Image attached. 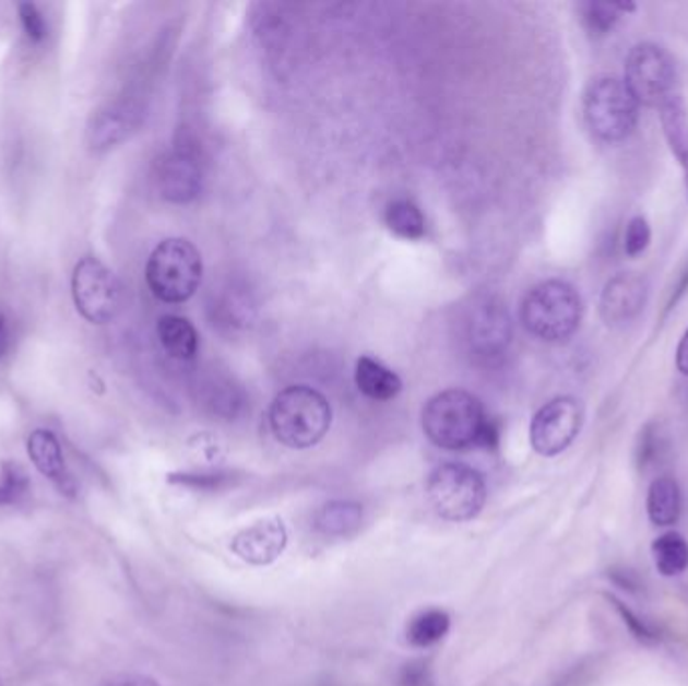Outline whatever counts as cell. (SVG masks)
I'll return each instance as SVG.
<instances>
[{"label":"cell","mask_w":688,"mask_h":686,"mask_svg":"<svg viewBox=\"0 0 688 686\" xmlns=\"http://www.w3.org/2000/svg\"><path fill=\"white\" fill-rule=\"evenodd\" d=\"M423 431L434 446L449 451L472 447H496L499 429L485 413L477 397L461 389H447L435 394L420 415Z\"/></svg>","instance_id":"obj_1"},{"label":"cell","mask_w":688,"mask_h":686,"mask_svg":"<svg viewBox=\"0 0 688 686\" xmlns=\"http://www.w3.org/2000/svg\"><path fill=\"white\" fill-rule=\"evenodd\" d=\"M268 421L276 441L290 449H308L324 439L331 429L329 399L312 387L293 385L274 397Z\"/></svg>","instance_id":"obj_2"},{"label":"cell","mask_w":688,"mask_h":686,"mask_svg":"<svg viewBox=\"0 0 688 686\" xmlns=\"http://www.w3.org/2000/svg\"><path fill=\"white\" fill-rule=\"evenodd\" d=\"M584 315L582 296L564 280H546L523 298L520 317L535 339L546 343L568 341L578 331Z\"/></svg>","instance_id":"obj_3"},{"label":"cell","mask_w":688,"mask_h":686,"mask_svg":"<svg viewBox=\"0 0 688 686\" xmlns=\"http://www.w3.org/2000/svg\"><path fill=\"white\" fill-rule=\"evenodd\" d=\"M204 274L200 250L183 238H167L153 248L145 280L155 298L167 305L190 300Z\"/></svg>","instance_id":"obj_4"},{"label":"cell","mask_w":688,"mask_h":686,"mask_svg":"<svg viewBox=\"0 0 688 686\" xmlns=\"http://www.w3.org/2000/svg\"><path fill=\"white\" fill-rule=\"evenodd\" d=\"M637 99L622 79L602 75L590 81L584 93V119L590 131L602 141H622L637 129Z\"/></svg>","instance_id":"obj_5"},{"label":"cell","mask_w":688,"mask_h":686,"mask_svg":"<svg viewBox=\"0 0 688 686\" xmlns=\"http://www.w3.org/2000/svg\"><path fill=\"white\" fill-rule=\"evenodd\" d=\"M427 497L437 516L447 521H470L487 499L484 475L465 463H443L427 480Z\"/></svg>","instance_id":"obj_6"},{"label":"cell","mask_w":688,"mask_h":686,"mask_svg":"<svg viewBox=\"0 0 688 686\" xmlns=\"http://www.w3.org/2000/svg\"><path fill=\"white\" fill-rule=\"evenodd\" d=\"M626 87L638 105L659 109L680 93L671 55L654 43H640L628 52L625 63Z\"/></svg>","instance_id":"obj_7"},{"label":"cell","mask_w":688,"mask_h":686,"mask_svg":"<svg viewBox=\"0 0 688 686\" xmlns=\"http://www.w3.org/2000/svg\"><path fill=\"white\" fill-rule=\"evenodd\" d=\"M76 312L93 324L111 322L123 305V288L114 272L95 256L76 262L71 276Z\"/></svg>","instance_id":"obj_8"},{"label":"cell","mask_w":688,"mask_h":686,"mask_svg":"<svg viewBox=\"0 0 688 686\" xmlns=\"http://www.w3.org/2000/svg\"><path fill=\"white\" fill-rule=\"evenodd\" d=\"M584 407L573 397L551 399L539 409L532 419L530 441L535 453L544 458H556L572 446L582 429Z\"/></svg>","instance_id":"obj_9"},{"label":"cell","mask_w":688,"mask_h":686,"mask_svg":"<svg viewBox=\"0 0 688 686\" xmlns=\"http://www.w3.org/2000/svg\"><path fill=\"white\" fill-rule=\"evenodd\" d=\"M649 282L637 272H620L606 282L600 296V317L608 327H625L642 312Z\"/></svg>","instance_id":"obj_10"},{"label":"cell","mask_w":688,"mask_h":686,"mask_svg":"<svg viewBox=\"0 0 688 686\" xmlns=\"http://www.w3.org/2000/svg\"><path fill=\"white\" fill-rule=\"evenodd\" d=\"M157 186L167 202L188 204L202 190V164L188 147H176L159 162Z\"/></svg>","instance_id":"obj_11"},{"label":"cell","mask_w":688,"mask_h":686,"mask_svg":"<svg viewBox=\"0 0 688 686\" xmlns=\"http://www.w3.org/2000/svg\"><path fill=\"white\" fill-rule=\"evenodd\" d=\"M467 322V336L475 353L496 356L508 348L511 341L510 315L496 298H484L479 305L473 306Z\"/></svg>","instance_id":"obj_12"},{"label":"cell","mask_w":688,"mask_h":686,"mask_svg":"<svg viewBox=\"0 0 688 686\" xmlns=\"http://www.w3.org/2000/svg\"><path fill=\"white\" fill-rule=\"evenodd\" d=\"M288 544L286 525L278 518L252 523L232 540V552L252 566H268L281 558Z\"/></svg>","instance_id":"obj_13"},{"label":"cell","mask_w":688,"mask_h":686,"mask_svg":"<svg viewBox=\"0 0 688 686\" xmlns=\"http://www.w3.org/2000/svg\"><path fill=\"white\" fill-rule=\"evenodd\" d=\"M28 458L47 480L67 497L76 496V482L73 473L67 468L63 449L55 433L47 429H37L31 433L26 439Z\"/></svg>","instance_id":"obj_14"},{"label":"cell","mask_w":688,"mask_h":686,"mask_svg":"<svg viewBox=\"0 0 688 686\" xmlns=\"http://www.w3.org/2000/svg\"><path fill=\"white\" fill-rule=\"evenodd\" d=\"M659 115H661L666 143L683 169L688 198V109L683 95L678 93L673 99L661 105Z\"/></svg>","instance_id":"obj_15"},{"label":"cell","mask_w":688,"mask_h":686,"mask_svg":"<svg viewBox=\"0 0 688 686\" xmlns=\"http://www.w3.org/2000/svg\"><path fill=\"white\" fill-rule=\"evenodd\" d=\"M355 382H357L358 391L372 401H391L403 389L399 375L372 356L358 358Z\"/></svg>","instance_id":"obj_16"},{"label":"cell","mask_w":688,"mask_h":686,"mask_svg":"<svg viewBox=\"0 0 688 686\" xmlns=\"http://www.w3.org/2000/svg\"><path fill=\"white\" fill-rule=\"evenodd\" d=\"M157 336L166 353L178 360H193L198 355L200 336L188 318L166 315L157 320Z\"/></svg>","instance_id":"obj_17"},{"label":"cell","mask_w":688,"mask_h":686,"mask_svg":"<svg viewBox=\"0 0 688 686\" xmlns=\"http://www.w3.org/2000/svg\"><path fill=\"white\" fill-rule=\"evenodd\" d=\"M360 523H363V508L357 501H346V499H334L324 504L315 518L317 530L327 537H351L360 530Z\"/></svg>","instance_id":"obj_18"},{"label":"cell","mask_w":688,"mask_h":686,"mask_svg":"<svg viewBox=\"0 0 688 686\" xmlns=\"http://www.w3.org/2000/svg\"><path fill=\"white\" fill-rule=\"evenodd\" d=\"M647 511L654 525L668 528L680 520L683 513V496L680 487L673 477H659L650 483L647 497Z\"/></svg>","instance_id":"obj_19"},{"label":"cell","mask_w":688,"mask_h":686,"mask_svg":"<svg viewBox=\"0 0 688 686\" xmlns=\"http://www.w3.org/2000/svg\"><path fill=\"white\" fill-rule=\"evenodd\" d=\"M451 628V616L441 608H427L411 618L407 640L417 649H429L446 638Z\"/></svg>","instance_id":"obj_20"},{"label":"cell","mask_w":688,"mask_h":686,"mask_svg":"<svg viewBox=\"0 0 688 686\" xmlns=\"http://www.w3.org/2000/svg\"><path fill=\"white\" fill-rule=\"evenodd\" d=\"M652 558L656 570L666 578L680 576L688 568L687 540L678 532H666L654 540Z\"/></svg>","instance_id":"obj_21"},{"label":"cell","mask_w":688,"mask_h":686,"mask_svg":"<svg viewBox=\"0 0 688 686\" xmlns=\"http://www.w3.org/2000/svg\"><path fill=\"white\" fill-rule=\"evenodd\" d=\"M384 224L395 236L405 240H420L427 228L419 205L413 204L411 200H395L387 205Z\"/></svg>","instance_id":"obj_22"},{"label":"cell","mask_w":688,"mask_h":686,"mask_svg":"<svg viewBox=\"0 0 688 686\" xmlns=\"http://www.w3.org/2000/svg\"><path fill=\"white\" fill-rule=\"evenodd\" d=\"M129 128V115L123 111H102L95 115L87 131L91 150L102 152L114 147L115 143L126 140Z\"/></svg>","instance_id":"obj_23"},{"label":"cell","mask_w":688,"mask_h":686,"mask_svg":"<svg viewBox=\"0 0 688 686\" xmlns=\"http://www.w3.org/2000/svg\"><path fill=\"white\" fill-rule=\"evenodd\" d=\"M31 492V477L23 465L14 461L0 463V508L16 506Z\"/></svg>","instance_id":"obj_24"},{"label":"cell","mask_w":688,"mask_h":686,"mask_svg":"<svg viewBox=\"0 0 688 686\" xmlns=\"http://www.w3.org/2000/svg\"><path fill=\"white\" fill-rule=\"evenodd\" d=\"M234 480L232 473H171L167 482L174 485H183L200 492H216L228 487Z\"/></svg>","instance_id":"obj_25"},{"label":"cell","mask_w":688,"mask_h":686,"mask_svg":"<svg viewBox=\"0 0 688 686\" xmlns=\"http://www.w3.org/2000/svg\"><path fill=\"white\" fill-rule=\"evenodd\" d=\"M620 19V9L618 4H608V2H588L584 4V21L588 28L596 35H606L610 33L614 25Z\"/></svg>","instance_id":"obj_26"},{"label":"cell","mask_w":688,"mask_h":686,"mask_svg":"<svg viewBox=\"0 0 688 686\" xmlns=\"http://www.w3.org/2000/svg\"><path fill=\"white\" fill-rule=\"evenodd\" d=\"M19 16H21V25L25 31L26 38L31 43H43L49 35V26L43 13L38 11L37 4L33 2H21L19 4Z\"/></svg>","instance_id":"obj_27"},{"label":"cell","mask_w":688,"mask_h":686,"mask_svg":"<svg viewBox=\"0 0 688 686\" xmlns=\"http://www.w3.org/2000/svg\"><path fill=\"white\" fill-rule=\"evenodd\" d=\"M650 238H652V232H650L647 217H632V220L628 222V226H626V255L632 256V258H634V256L642 255V252L649 248Z\"/></svg>","instance_id":"obj_28"},{"label":"cell","mask_w":688,"mask_h":686,"mask_svg":"<svg viewBox=\"0 0 688 686\" xmlns=\"http://www.w3.org/2000/svg\"><path fill=\"white\" fill-rule=\"evenodd\" d=\"M606 598L614 604V608L618 611V614L625 618V624H628V628L632 630V635L637 636L638 640H642V642H656V640L661 638L659 632H656L649 623L640 620L637 614L630 611V608H626L625 604H622L618 598L610 596V594Z\"/></svg>","instance_id":"obj_29"},{"label":"cell","mask_w":688,"mask_h":686,"mask_svg":"<svg viewBox=\"0 0 688 686\" xmlns=\"http://www.w3.org/2000/svg\"><path fill=\"white\" fill-rule=\"evenodd\" d=\"M399 686H431V669L423 661L408 662L399 673Z\"/></svg>","instance_id":"obj_30"},{"label":"cell","mask_w":688,"mask_h":686,"mask_svg":"<svg viewBox=\"0 0 688 686\" xmlns=\"http://www.w3.org/2000/svg\"><path fill=\"white\" fill-rule=\"evenodd\" d=\"M105 686H159L150 676H141V674H119L111 678Z\"/></svg>","instance_id":"obj_31"},{"label":"cell","mask_w":688,"mask_h":686,"mask_svg":"<svg viewBox=\"0 0 688 686\" xmlns=\"http://www.w3.org/2000/svg\"><path fill=\"white\" fill-rule=\"evenodd\" d=\"M676 367L683 375H688V329L683 334L678 348H676Z\"/></svg>","instance_id":"obj_32"},{"label":"cell","mask_w":688,"mask_h":686,"mask_svg":"<svg viewBox=\"0 0 688 686\" xmlns=\"http://www.w3.org/2000/svg\"><path fill=\"white\" fill-rule=\"evenodd\" d=\"M11 346V329H9V320L4 318V315H0V358L7 355Z\"/></svg>","instance_id":"obj_33"},{"label":"cell","mask_w":688,"mask_h":686,"mask_svg":"<svg viewBox=\"0 0 688 686\" xmlns=\"http://www.w3.org/2000/svg\"><path fill=\"white\" fill-rule=\"evenodd\" d=\"M687 288H688V267H687V270L683 272V279H680V282H678V286H676L675 294H673V298H671V303H668V310H671V308H673V306H675L676 303H678V298H680L683 294L687 293Z\"/></svg>","instance_id":"obj_34"}]
</instances>
